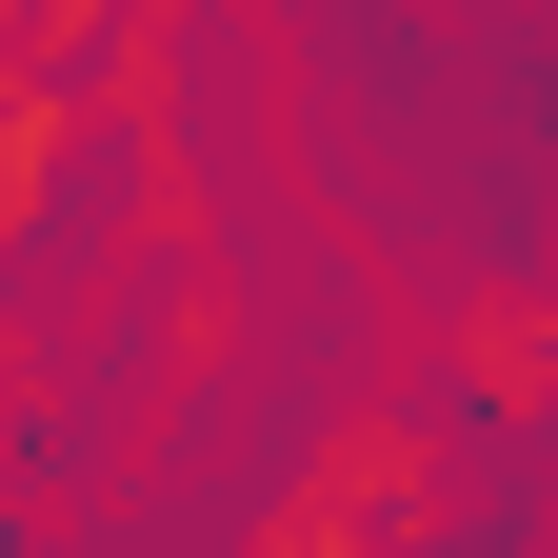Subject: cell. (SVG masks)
I'll return each mask as SVG.
<instances>
[{
    "mask_svg": "<svg viewBox=\"0 0 558 558\" xmlns=\"http://www.w3.org/2000/svg\"><path fill=\"white\" fill-rule=\"evenodd\" d=\"M60 160H81V100H60V81H21V140H0V199L40 220V199H60Z\"/></svg>",
    "mask_w": 558,
    "mask_h": 558,
    "instance_id": "7a4b0ae2",
    "label": "cell"
},
{
    "mask_svg": "<svg viewBox=\"0 0 558 558\" xmlns=\"http://www.w3.org/2000/svg\"><path fill=\"white\" fill-rule=\"evenodd\" d=\"M439 360H459L478 399H538V418H558V319H538V300H459Z\"/></svg>",
    "mask_w": 558,
    "mask_h": 558,
    "instance_id": "6da1fadb",
    "label": "cell"
}]
</instances>
